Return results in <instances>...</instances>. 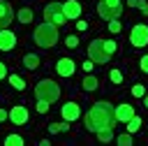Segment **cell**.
<instances>
[{
  "label": "cell",
  "mask_w": 148,
  "mask_h": 146,
  "mask_svg": "<svg viewBox=\"0 0 148 146\" xmlns=\"http://www.w3.org/2000/svg\"><path fill=\"white\" fill-rule=\"evenodd\" d=\"M118 123V118H116V107L111 104V102H95L88 111H86V116H83V125H86V130L88 132H99V130H106V127H113Z\"/></svg>",
  "instance_id": "cell-1"
},
{
  "label": "cell",
  "mask_w": 148,
  "mask_h": 146,
  "mask_svg": "<svg viewBox=\"0 0 148 146\" xmlns=\"http://www.w3.org/2000/svg\"><path fill=\"white\" fill-rule=\"evenodd\" d=\"M32 39H35V44L42 46V49H51V46H56V44H58V25L44 21L42 25L35 28Z\"/></svg>",
  "instance_id": "cell-2"
},
{
  "label": "cell",
  "mask_w": 148,
  "mask_h": 146,
  "mask_svg": "<svg viewBox=\"0 0 148 146\" xmlns=\"http://www.w3.org/2000/svg\"><path fill=\"white\" fill-rule=\"evenodd\" d=\"M35 97L37 100H46L49 104H53L56 100H60V86L53 79H42L35 86Z\"/></svg>",
  "instance_id": "cell-3"
},
{
  "label": "cell",
  "mask_w": 148,
  "mask_h": 146,
  "mask_svg": "<svg viewBox=\"0 0 148 146\" xmlns=\"http://www.w3.org/2000/svg\"><path fill=\"white\" fill-rule=\"evenodd\" d=\"M111 56H113V53L106 49V39H92V42L88 44V58H90L95 65H104V63H109Z\"/></svg>",
  "instance_id": "cell-4"
},
{
  "label": "cell",
  "mask_w": 148,
  "mask_h": 146,
  "mask_svg": "<svg viewBox=\"0 0 148 146\" xmlns=\"http://www.w3.org/2000/svg\"><path fill=\"white\" fill-rule=\"evenodd\" d=\"M97 14H99L104 21L118 19V16L123 14V2H120V0H99V2H97Z\"/></svg>",
  "instance_id": "cell-5"
},
{
  "label": "cell",
  "mask_w": 148,
  "mask_h": 146,
  "mask_svg": "<svg viewBox=\"0 0 148 146\" xmlns=\"http://www.w3.org/2000/svg\"><path fill=\"white\" fill-rule=\"evenodd\" d=\"M44 21L56 23V25H62V23L67 21L65 9H62V2H49V5L44 7Z\"/></svg>",
  "instance_id": "cell-6"
},
{
  "label": "cell",
  "mask_w": 148,
  "mask_h": 146,
  "mask_svg": "<svg viewBox=\"0 0 148 146\" xmlns=\"http://www.w3.org/2000/svg\"><path fill=\"white\" fill-rule=\"evenodd\" d=\"M130 44L136 46V49H141V46L148 44V25L146 23L132 25V30H130Z\"/></svg>",
  "instance_id": "cell-7"
},
{
  "label": "cell",
  "mask_w": 148,
  "mask_h": 146,
  "mask_svg": "<svg viewBox=\"0 0 148 146\" xmlns=\"http://www.w3.org/2000/svg\"><path fill=\"white\" fill-rule=\"evenodd\" d=\"M60 116H62L65 121L74 123V121L81 116V107H79L76 102H65V104H62V109H60Z\"/></svg>",
  "instance_id": "cell-8"
},
{
  "label": "cell",
  "mask_w": 148,
  "mask_h": 146,
  "mask_svg": "<svg viewBox=\"0 0 148 146\" xmlns=\"http://www.w3.org/2000/svg\"><path fill=\"white\" fill-rule=\"evenodd\" d=\"M62 9H65V16H67V21H76L79 16H81V2L79 0H67V2H62Z\"/></svg>",
  "instance_id": "cell-9"
},
{
  "label": "cell",
  "mask_w": 148,
  "mask_h": 146,
  "mask_svg": "<svg viewBox=\"0 0 148 146\" xmlns=\"http://www.w3.org/2000/svg\"><path fill=\"white\" fill-rule=\"evenodd\" d=\"M56 72H58L60 76H72V74L76 72V65H74L72 58H60V60L56 63Z\"/></svg>",
  "instance_id": "cell-10"
},
{
  "label": "cell",
  "mask_w": 148,
  "mask_h": 146,
  "mask_svg": "<svg viewBox=\"0 0 148 146\" xmlns=\"http://www.w3.org/2000/svg\"><path fill=\"white\" fill-rule=\"evenodd\" d=\"M14 46H16V35L12 30L2 28L0 30V51H12Z\"/></svg>",
  "instance_id": "cell-11"
},
{
  "label": "cell",
  "mask_w": 148,
  "mask_h": 146,
  "mask_svg": "<svg viewBox=\"0 0 148 146\" xmlns=\"http://www.w3.org/2000/svg\"><path fill=\"white\" fill-rule=\"evenodd\" d=\"M12 19H14V9H12V5L5 2V0H0V30L7 28V25L12 23Z\"/></svg>",
  "instance_id": "cell-12"
},
{
  "label": "cell",
  "mask_w": 148,
  "mask_h": 146,
  "mask_svg": "<svg viewBox=\"0 0 148 146\" xmlns=\"http://www.w3.org/2000/svg\"><path fill=\"white\" fill-rule=\"evenodd\" d=\"M136 114H134V107L132 104H127V102H123V104H118L116 107V118L120 121V123H127L130 118H134Z\"/></svg>",
  "instance_id": "cell-13"
},
{
  "label": "cell",
  "mask_w": 148,
  "mask_h": 146,
  "mask_svg": "<svg viewBox=\"0 0 148 146\" xmlns=\"http://www.w3.org/2000/svg\"><path fill=\"white\" fill-rule=\"evenodd\" d=\"M9 121L14 123V125H23V123H28V109L25 107H14V109H9Z\"/></svg>",
  "instance_id": "cell-14"
},
{
  "label": "cell",
  "mask_w": 148,
  "mask_h": 146,
  "mask_svg": "<svg viewBox=\"0 0 148 146\" xmlns=\"http://www.w3.org/2000/svg\"><path fill=\"white\" fill-rule=\"evenodd\" d=\"M23 65H25L28 70H37V67H39V56H37V53H25V56H23Z\"/></svg>",
  "instance_id": "cell-15"
},
{
  "label": "cell",
  "mask_w": 148,
  "mask_h": 146,
  "mask_svg": "<svg viewBox=\"0 0 148 146\" xmlns=\"http://www.w3.org/2000/svg\"><path fill=\"white\" fill-rule=\"evenodd\" d=\"M83 90H88V93H92V90H97L99 88V81H97V76H92V74H88L86 79H83Z\"/></svg>",
  "instance_id": "cell-16"
},
{
  "label": "cell",
  "mask_w": 148,
  "mask_h": 146,
  "mask_svg": "<svg viewBox=\"0 0 148 146\" xmlns=\"http://www.w3.org/2000/svg\"><path fill=\"white\" fill-rule=\"evenodd\" d=\"M16 19H18L21 23H30V21H32V9H30V7H21V9L16 12Z\"/></svg>",
  "instance_id": "cell-17"
},
{
  "label": "cell",
  "mask_w": 148,
  "mask_h": 146,
  "mask_svg": "<svg viewBox=\"0 0 148 146\" xmlns=\"http://www.w3.org/2000/svg\"><path fill=\"white\" fill-rule=\"evenodd\" d=\"M23 144H25V139L21 134H7L5 137V146H23Z\"/></svg>",
  "instance_id": "cell-18"
},
{
  "label": "cell",
  "mask_w": 148,
  "mask_h": 146,
  "mask_svg": "<svg viewBox=\"0 0 148 146\" xmlns=\"http://www.w3.org/2000/svg\"><path fill=\"white\" fill-rule=\"evenodd\" d=\"M67 130H69V121H65V123H51V125H49V132H51V134L67 132Z\"/></svg>",
  "instance_id": "cell-19"
},
{
  "label": "cell",
  "mask_w": 148,
  "mask_h": 146,
  "mask_svg": "<svg viewBox=\"0 0 148 146\" xmlns=\"http://www.w3.org/2000/svg\"><path fill=\"white\" fill-rule=\"evenodd\" d=\"M9 83H12V88H16V90H25V81H23L18 74H9Z\"/></svg>",
  "instance_id": "cell-20"
},
{
  "label": "cell",
  "mask_w": 148,
  "mask_h": 146,
  "mask_svg": "<svg viewBox=\"0 0 148 146\" xmlns=\"http://www.w3.org/2000/svg\"><path fill=\"white\" fill-rule=\"evenodd\" d=\"M125 125H127V132H132V134H134V132H139V127H141V118H139V116H134V118H130Z\"/></svg>",
  "instance_id": "cell-21"
},
{
  "label": "cell",
  "mask_w": 148,
  "mask_h": 146,
  "mask_svg": "<svg viewBox=\"0 0 148 146\" xmlns=\"http://www.w3.org/2000/svg\"><path fill=\"white\" fill-rule=\"evenodd\" d=\"M97 139H99L102 144H106V141H111V139H113V127H106V130H99V132H97Z\"/></svg>",
  "instance_id": "cell-22"
},
{
  "label": "cell",
  "mask_w": 148,
  "mask_h": 146,
  "mask_svg": "<svg viewBox=\"0 0 148 146\" xmlns=\"http://www.w3.org/2000/svg\"><path fill=\"white\" fill-rule=\"evenodd\" d=\"M116 144L118 146H132V132H123L116 137Z\"/></svg>",
  "instance_id": "cell-23"
},
{
  "label": "cell",
  "mask_w": 148,
  "mask_h": 146,
  "mask_svg": "<svg viewBox=\"0 0 148 146\" xmlns=\"http://www.w3.org/2000/svg\"><path fill=\"white\" fill-rule=\"evenodd\" d=\"M109 79H111V83L118 86V83H123V72H120V70H111V72H109Z\"/></svg>",
  "instance_id": "cell-24"
},
{
  "label": "cell",
  "mask_w": 148,
  "mask_h": 146,
  "mask_svg": "<svg viewBox=\"0 0 148 146\" xmlns=\"http://www.w3.org/2000/svg\"><path fill=\"white\" fill-rule=\"evenodd\" d=\"M65 44H67L69 49H76V46H79V37H76V35H67V37H65Z\"/></svg>",
  "instance_id": "cell-25"
},
{
  "label": "cell",
  "mask_w": 148,
  "mask_h": 146,
  "mask_svg": "<svg viewBox=\"0 0 148 146\" xmlns=\"http://www.w3.org/2000/svg\"><path fill=\"white\" fill-rule=\"evenodd\" d=\"M120 28H123V25H120V21H118V19H111V21H109V30H111L113 35H116V32H120Z\"/></svg>",
  "instance_id": "cell-26"
},
{
  "label": "cell",
  "mask_w": 148,
  "mask_h": 146,
  "mask_svg": "<svg viewBox=\"0 0 148 146\" xmlns=\"http://www.w3.org/2000/svg\"><path fill=\"white\" fill-rule=\"evenodd\" d=\"M132 95H134V97H143V95H146V88H143L141 83H136V86H132Z\"/></svg>",
  "instance_id": "cell-27"
},
{
  "label": "cell",
  "mask_w": 148,
  "mask_h": 146,
  "mask_svg": "<svg viewBox=\"0 0 148 146\" xmlns=\"http://www.w3.org/2000/svg\"><path fill=\"white\" fill-rule=\"evenodd\" d=\"M37 111H39V114H46V111H49V102H46V100H37Z\"/></svg>",
  "instance_id": "cell-28"
},
{
  "label": "cell",
  "mask_w": 148,
  "mask_h": 146,
  "mask_svg": "<svg viewBox=\"0 0 148 146\" xmlns=\"http://www.w3.org/2000/svg\"><path fill=\"white\" fill-rule=\"evenodd\" d=\"M139 67H141V72H146V74H148V53L139 60Z\"/></svg>",
  "instance_id": "cell-29"
},
{
  "label": "cell",
  "mask_w": 148,
  "mask_h": 146,
  "mask_svg": "<svg viewBox=\"0 0 148 146\" xmlns=\"http://www.w3.org/2000/svg\"><path fill=\"white\" fill-rule=\"evenodd\" d=\"M136 7H139V9H141L146 16H148V2H146V0H139V2H136Z\"/></svg>",
  "instance_id": "cell-30"
},
{
  "label": "cell",
  "mask_w": 148,
  "mask_h": 146,
  "mask_svg": "<svg viewBox=\"0 0 148 146\" xmlns=\"http://www.w3.org/2000/svg\"><path fill=\"white\" fill-rule=\"evenodd\" d=\"M5 76H7V65H5L2 60H0V81H2Z\"/></svg>",
  "instance_id": "cell-31"
},
{
  "label": "cell",
  "mask_w": 148,
  "mask_h": 146,
  "mask_svg": "<svg viewBox=\"0 0 148 146\" xmlns=\"http://www.w3.org/2000/svg\"><path fill=\"white\" fill-rule=\"evenodd\" d=\"M92 65H95V63H92V60L88 58V60L83 63V70H86V72H92Z\"/></svg>",
  "instance_id": "cell-32"
},
{
  "label": "cell",
  "mask_w": 148,
  "mask_h": 146,
  "mask_svg": "<svg viewBox=\"0 0 148 146\" xmlns=\"http://www.w3.org/2000/svg\"><path fill=\"white\" fill-rule=\"evenodd\" d=\"M76 28H79V30H86V28H88V23H86V21H81V19H76Z\"/></svg>",
  "instance_id": "cell-33"
},
{
  "label": "cell",
  "mask_w": 148,
  "mask_h": 146,
  "mask_svg": "<svg viewBox=\"0 0 148 146\" xmlns=\"http://www.w3.org/2000/svg\"><path fill=\"white\" fill-rule=\"evenodd\" d=\"M2 121H9V111H5V109H0V123Z\"/></svg>",
  "instance_id": "cell-34"
},
{
  "label": "cell",
  "mask_w": 148,
  "mask_h": 146,
  "mask_svg": "<svg viewBox=\"0 0 148 146\" xmlns=\"http://www.w3.org/2000/svg\"><path fill=\"white\" fill-rule=\"evenodd\" d=\"M136 2H139V0H127V5H130V7H136Z\"/></svg>",
  "instance_id": "cell-35"
},
{
  "label": "cell",
  "mask_w": 148,
  "mask_h": 146,
  "mask_svg": "<svg viewBox=\"0 0 148 146\" xmlns=\"http://www.w3.org/2000/svg\"><path fill=\"white\" fill-rule=\"evenodd\" d=\"M143 107L148 109V95H143Z\"/></svg>",
  "instance_id": "cell-36"
}]
</instances>
